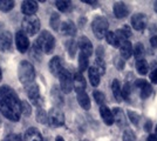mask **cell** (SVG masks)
Here are the masks:
<instances>
[{
	"label": "cell",
	"mask_w": 157,
	"mask_h": 141,
	"mask_svg": "<svg viewBox=\"0 0 157 141\" xmlns=\"http://www.w3.org/2000/svg\"><path fill=\"white\" fill-rule=\"evenodd\" d=\"M0 112L6 119L11 121H19L21 115L19 98L8 86L0 87Z\"/></svg>",
	"instance_id": "1"
},
{
	"label": "cell",
	"mask_w": 157,
	"mask_h": 141,
	"mask_svg": "<svg viewBox=\"0 0 157 141\" xmlns=\"http://www.w3.org/2000/svg\"><path fill=\"white\" fill-rule=\"evenodd\" d=\"M18 76H19L20 82L24 84L25 86L31 84V82H34L35 71H34L32 64L28 61H21L19 68H18Z\"/></svg>",
	"instance_id": "2"
},
{
	"label": "cell",
	"mask_w": 157,
	"mask_h": 141,
	"mask_svg": "<svg viewBox=\"0 0 157 141\" xmlns=\"http://www.w3.org/2000/svg\"><path fill=\"white\" fill-rule=\"evenodd\" d=\"M35 45L41 49V52L49 54L52 53L54 47H55V39H54V37L49 32L44 31L38 37V39L35 41Z\"/></svg>",
	"instance_id": "3"
},
{
	"label": "cell",
	"mask_w": 157,
	"mask_h": 141,
	"mask_svg": "<svg viewBox=\"0 0 157 141\" xmlns=\"http://www.w3.org/2000/svg\"><path fill=\"white\" fill-rule=\"evenodd\" d=\"M21 27H22V32L26 34V35H35L40 31V20L39 18H36L35 15H31V17H25L24 20H22V24H21Z\"/></svg>",
	"instance_id": "4"
},
{
	"label": "cell",
	"mask_w": 157,
	"mask_h": 141,
	"mask_svg": "<svg viewBox=\"0 0 157 141\" xmlns=\"http://www.w3.org/2000/svg\"><path fill=\"white\" fill-rule=\"evenodd\" d=\"M109 22L105 17H96L92 22V28L94 35L98 39H102L105 37V33L108 32Z\"/></svg>",
	"instance_id": "5"
},
{
	"label": "cell",
	"mask_w": 157,
	"mask_h": 141,
	"mask_svg": "<svg viewBox=\"0 0 157 141\" xmlns=\"http://www.w3.org/2000/svg\"><path fill=\"white\" fill-rule=\"evenodd\" d=\"M60 79V87H61V92L62 93H71L73 89V74L63 68L62 72L59 75Z\"/></svg>",
	"instance_id": "6"
},
{
	"label": "cell",
	"mask_w": 157,
	"mask_h": 141,
	"mask_svg": "<svg viewBox=\"0 0 157 141\" xmlns=\"http://www.w3.org/2000/svg\"><path fill=\"white\" fill-rule=\"evenodd\" d=\"M26 94L28 96V99L31 100L33 105L40 107L41 104H42V99H41V95H40V91H39V86L35 84V82H31L26 85Z\"/></svg>",
	"instance_id": "7"
},
{
	"label": "cell",
	"mask_w": 157,
	"mask_h": 141,
	"mask_svg": "<svg viewBox=\"0 0 157 141\" xmlns=\"http://www.w3.org/2000/svg\"><path fill=\"white\" fill-rule=\"evenodd\" d=\"M47 116H48V123L53 127H61L65 123V115L58 107L52 108Z\"/></svg>",
	"instance_id": "8"
},
{
	"label": "cell",
	"mask_w": 157,
	"mask_h": 141,
	"mask_svg": "<svg viewBox=\"0 0 157 141\" xmlns=\"http://www.w3.org/2000/svg\"><path fill=\"white\" fill-rule=\"evenodd\" d=\"M15 44H17V48L20 53H26L29 48L28 37L22 31H18L15 34Z\"/></svg>",
	"instance_id": "9"
},
{
	"label": "cell",
	"mask_w": 157,
	"mask_h": 141,
	"mask_svg": "<svg viewBox=\"0 0 157 141\" xmlns=\"http://www.w3.org/2000/svg\"><path fill=\"white\" fill-rule=\"evenodd\" d=\"M78 46L81 51V53L85 54L86 57H90L93 54V45L90 40L87 37H80L78 41Z\"/></svg>",
	"instance_id": "10"
},
{
	"label": "cell",
	"mask_w": 157,
	"mask_h": 141,
	"mask_svg": "<svg viewBox=\"0 0 157 141\" xmlns=\"http://www.w3.org/2000/svg\"><path fill=\"white\" fill-rule=\"evenodd\" d=\"M147 22H148V19H147L145 14L143 13L134 14L132 18H131V25H132V27L136 31H142V29H144L145 26H147Z\"/></svg>",
	"instance_id": "11"
},
{
	"label": "cell",
	"mask_w": 157,
	"mask_h": 141,
	"mask_svg": "<svg viewBox=\"0 0 157 141\" xmlns=\"http://www.w3.org/2000/svg\"><path fill=\"white\" fill-rule=\"evenodd\" d=\"M113 11H114V15L118 18V19H122L125 18L128 14H129V7L127 4L122 2V1H117L114 4L113 6Z\"/></svg>",
	"instance_id": "12"
},
{
	"label": "cell",
	"mask_w": 157,
	"mask_h": 141,
	"mask_svg": "<svg viewBox=\"0 0 157 141\" xmlns=\"http://www.w3.org/2000/svg\"><path fill=\"white\" fill-rule=\"evenodd\" d=\"M11 48H12V34L5 31L0 34V51L8 52Z\"/></svg>",
	"instance_id": "13"
},
{
	"label": "cell",
	"mask_w": 157,
	"mask_h": 141,
	"mask_svg": "<svg viewBox=\"0 0 157 141\" xmlns=\"http://www.w3.org/2000/svg\"><path fill=\"white\" fill-rule=\"evenodd\" d=\"M63 68H65L63 62H62V59L60 57H54V58H52V60L49 61V71L53 75L59 76Z\"/></svg>",
	"instance_id": "14"
},
{
	"label": "cell",
	"mask_w": 157,
	"mask_h": 141,
	"mask_svg": "<svg viewBox=\"0 0 157 141\" xmlns=\"http://www.w3.org/2000/svg\"><path fill=\"white\" fill-rule=\"evenodd\" d=\"M21 12L26 14V17H31L38 12V2L32 0H26L21 5Z\"/></svg>",
	"instance_id": "15"
},
{
	"label": "cell",
	"mask_w": 157,
	"mask_h": 141,
	"mask_svg": "<svg viewBox=\"0 0 157 141\" xmlns=\"http://www.w3.org/2000/svg\"><path fill=\"white\" fill-rule=\"evenodd\" d=\"M73 88L76 91V93L78 92H85L86 89V80L83 78L82 73L76 72L73 75Z\"/></svg>",
	"instance_id": "16"
},
{
	"label": "cell",
	"mask_w": 157,
	"mask_h": 141,
	"mask_svg": "<svg viewBox=\"0 0 157 141\" xmlns=\"http://www.w3.org/2000/svg\"><path fill=\"white\" fill-rule=\"evenodd\" d=\"M60 31L63 35H71L74 37L76 33V26L72 20H67L60 25Z\"/></svg>",
	"instance_id": "17"
},
{
	"label": "cell",
	"mask_w": 157,
	"mask_h": 141,
	"mask_svg": "<svg viewBox=\"0 0 157 141\" xmlns=\"http://www.w3.org/2000/svg\"><path fill=\"white\" fill-rule=\"evenodd\" d=\"M24 141H44L42 135L36 128H28L25 135H24Z\"/></svg>",
	"instance_id": "18"
},
{
	"label": "cell",
	"mask_w": 157,
	"mask_h": 141,
	"mask_svg": "<svg viewBox=\"0 0 157 141\" xmlns=\"http://www.w3.org/2000/svg\"><path fill=\"white\" fill-rule=\"evenodd\" d=\"M111 113H113V116H114V122L116 121V123H117L118 126H121V127H124V126H127L125 114L123 113V111H122L121 108L115 107L113 111H111Z\"/></svg>",
	"instance_id": "19"
},
{
	"label": "cell",
	"mask_w": 157,
	"mask_h": 141,
	"mask_svg": "<svg viewBox=\"0 0 157 141\" xmlns=\"http://www.w3.org/2000/svg\"><path fill=\"white\" fill-rule=\"evenodd\" d=\"M120 52H121V58L123 60L129 59L131 55H132V46H131V42L129 40H125L123 44H121L120 46Z\"/></svg>",
	"instance_id": "20"
},
{
	"label": "cell",
	"mask_w": 157,
	"mask_h": 141,
	"mask_svg": "<svg viewBox=\"0 0 157 141\" xmlns=\"http://www.w3.org/2000/svg\"><path fill=\"white\" fill-rule=\"evenodd\" d=\"M100 114H101V118L105 121V123L109 125V126H111L114 123V116H113V113H111V111L109 109V107H107L105 105L101 106V108H100Z\"/></svg>",
	"instance_id": "21"
},
{
	"label": "cell",
	"mask_w": 157,
	"mask_h": 141,
	"mask_svg": "<svg viewBox=\"0 0 157 141\" xmlns=\"http://www.w3.org/2000/svg\"><path fill=\"white\" fill-rule=\"evenodd\" d=\"M88 75H89V81H90L92 86L98 87V85H100V76H101V74L98 71V68L95 67V66L89 67V69H88Z\"/></svg>",
	"instance_id": "22"
},
{
	"label": "cell",
	"mask_w": 157,
	"mask_h": 141,
	"mask_svg": "<svg viewBox=\"0 0 157 141\" xmlns=\"http://www.w3.org/2000/svg\"><path fill=\"white\" fill-rule=\"evenodd\" d=\"M76 99H78V105L83 108V109L88 111L90 108V99H89L88 94L86 93V92H78L76 94Z\"/></svg>",
	"instance_id": "23"
},
{
	"label": "cell",
	"mask_w": 157,
	"mask_h": 141,
	"mask_svg": "<svg viewBox=\"0 0 157 141\" xmlns=\"http://www.w3.org/2000/svg\"><path fill=\"white\" fill-rule=\"evenodd\" d=\"M52 98H53V101L56 104V106H59V105H62L63 104V96H62V92H61V89L59 87H56V86H54L52 89Z\"/></svg>",
	"instance_id": "24"
},
{
	"label": "cell",
	"mask_w": 157,
	"mask_h": 141,
	"mask_svg": "<svg viewBox=\"0 0 157 141\" xmlns=\"http://www.w3.org/2000/svg\"><path fill=\"white\" fill-rule=\"evenodd\" d=\"M132 54L135 55L136 60H142V59H144L145 49H144V46L142 45V42H137L135 45V47L132 48Z\"/></svg>",
	"instance_id": "25"
},
{
	"label": "cell",
	"mask_w": 157,
	"mask_h": 141,
	"mask_svg": "<svg viewBox=\"0 0 157 141\" xmlns=\"http://www.w3.org/2000/svg\"><path fill=\"white\" fill-rule=\"evenodd\" d=\"M111 91H113V95H114V98L116 99L117 101H121L122 100V95H121V84H120V81L117 79H115V80L113 81V84H111Z\"/></svg>",
	"instance_id": "26"
},
{
	"label": "cell",
	"mask_w": 157,
	"mask_h": 141,
	"mask_svg": "<svg viewBox=\"0 0 157 141\" xmlns=\"http://www.w3.org/2000/svg\"><path fill=\"white\" fill-rule=\"evenodd\" d=\"M89 61H88V57H86L85 54L80 53L78 54V72L82 73L88 68Z\"/></svg>",
	"instance_id": "27"
},
{
	"label": "cell",
	"mask_w": 157,
	"mask_h": 141,
	"mask_svg": "<svg viewBox=\"0 0 157 141\" xmlns=\"http://www.w3.org/2000/svg\"><path fill=\"white\" fill-rule=\"evenodd\" d=\"M55 5L58 7V10L61 12H69L72 10V2L71 1H67V0H59L55 2Z\"/></svg>",
	"instance_id": "28"
},
{
	"label": "cell",
	"mask_w": 157,
	"mask_h": 141,
	"mask_svg": "<svg viewBox=\"0 0 157 141\" xmlns=\"http://www.w3.org/2000/svg\"><path fill=\"white\" fill-rule=\"evenodd\" d=\"M35 119L38 122L40 123H47L48 122V116H47V113L45 112V109H42L41 107L36 108V114H35Z\"/></svg>",
	"instance_id": "29"
},
{
	"label": "cell",
	"mask_w": 157,
	"mask_h": 141,
	"mask_svg": "<svg viewBox=\"0 0 157 141\" xmlns=\"http://www.w3.org/2000/svg\"><path fill=\"white\" fill-rule=\"evenodd\" d=\"M136 69H137V72L140 74H144L148 73V69H149V66H148V62L142 59V60H137L136 61Z\"/></svg>",
	"instance_id": "30"
},
{
	"label": "cell",
	"mask_w": 157,
	"mask_h": 141,
	"mask_svg": "<svg viewBox=\"0 0 157 141\" xmlns=\"http://www.w3.org/2000/svg\"><path fill=\"white\" fill-rule=\"evenodd\" d=\"M66 48H67V51H68V54L71 55V58H73V57L75 55L76 48H78V42L75 40H73V39L66 41Z\"/></svg>",
	"instance_id": "31"
},
{
	"label": "cell",
	"mask_w": 157,
	"mask_h": 141,
	"mask_svg": "<svg viewBox=\"0 0 157 141\" xmlns=\"http://www.w3.org/2000/svg\"><path fill=\"white\" fill-rule=\"evenodd\" d=\"M49 24H51V26L54 31H59L60 29V25H61V22H60V15L58 13H53L51 15V20H49Z\"/></svg>",
	"instance_id": "32"
},
{
	"label": "cell",
	"mask_w": 157,
	"mask_h": 141,
	"mask_svg": "<svg viewBox=\"0 0 157 141\" xmlns=\"http://www.w3.org/2000/svg\"><path fill=\"white\" fill-rule=\"evenodd\" d=\"M14 7V1L12 0H0V11L10 12Z\"/></svg>",
	"instance_id": "33"
},
{
	"label": "cell",
	"mask_w": 157,
	"mask_h": 141,
	"mask_svg": "<svg viewBox=\"0 0 157 141\" xmlns=\"http://www.w3.org/2000/svg\"><path fill=\"white\" fill-rule=\"evenodd\" d=\"M105 40H107V42L109 44V45H111V46L114 47H120V45H118L117 40H116V37H115V33L114 32H111V31H108L107 33H105Z\"/></svg>",
	"instance_id": "34"
},
{
	"label": "cell",
	"mask_w": 157,
	"mask_h": 141,
	"mask_svg": "<svg viewBox=\"0 0 157 141\" xmlns=\"http://www.w3.org/2000/svg\"><path fill=\"white\" fill-rule=\"evenodd\" d=\"M140 91H141V98H142V99H148L151 95V92H152L151 86L148 82H145L143 86L140 88Z\"/></svg>",
	"instance_id": "35"
},
{
	"label": "cell",
	"mask_w": 157,
	"mask_h": 141,
	"mask_svg": "<svg viewBox=\"0 0 157 141\" xmlns=\"http://www.w3.org/2000/svg\"><path fill=\"white\" fill-rule=\"evenodd\" d=\"M130 94H131L130 84H129V82H125L124 85H123V87L121 88V95H122V98H123V99H125V100H129Z\"/></svg>",
	"instance_id": "36"
},
{
	"label": "cell",
	"mask_w": 157,
	"mask_h": 141,
	"mask_svg": "<svg viewBox=\"0 0 157 141\" xmlns=\"http://www.w3.org/2000/svg\"><path fill=\"white\" fill-rule=\"evenodd\" d=\"M20 108H21V114L29 115L32 113V107L28 104V101H20Z\"/></svg>",
	"instance_id": "37"
},
{
	"label": "cell",
	"mask_w": 157,
	"mask_h": 141,
	"mask_svg": "<svg viewBox=\"0 0 157 141\" xmlns=\"http://www.w3.org/2000/svg\"><path fill=\"white\" fill-rule=\"evenodd\" d=\"M93 95H94V99H95V101H96V104L101 105V106H103V104H105V94L101 93V92H98V91H95V92L93 93Z\"/></svg>",
	"instance_id": "38"
},
{
	"label": "cell",
	"mask_w": 157,
	"mask_h": 141,
	"mask_svg": "<svg viewBox=\"0 0 157 141\" xmlns=\"http://www.w3.org/2000/svg\"><path fill=\"white\" fill-rule=\"evenodd\" d=\"M95 67L98 68V71L100 72V74H103L105 73V64L102 58H96L95 60Z\"/></svg>",
	"instance_id": "39"
},
{
	"label": "cell",
	"mask_w": 157,
	"mask_h": 141,
	"mask_svg": "<svg viewBox=\"0 0 157 141\" xmlns=\"http://www.w3.org/2000/svg\"><path fill=\"white\" fill-rule=\"evenodd\" d=\"M136 136L134 134V132L131 129H125L123 133V141H135Z\"/></svg>",
	"instance_id": "40"
},
{
	"label": "cell",
	"mask_w": 157,
	"mask_h": 141,
	"mask_svg": "<svg viewBox=\"0 0 157 141\" xmlns=\"http://www.w3.org/2000/svg\"><path fill=\"white\" fill-rule=\"evenodd\" d=\"M114 33H115L116 40H117L120 46H121V44H123L125 40H128V39H127V37L124 35V33L122 32V29H117V31H116V32H114Z\"/></svg>",
	"instance_id": "41"
},
{
	"label": "cell",
	"mask_w": 157,
	"mask_h": 141,
	"mask_svg": "<svg viewBox=\"0 0 157 141\" xmlns=\"http://www.w3.org/2000/svg\"><path fill=\"white\" fill-rule=\"evenodd\" d=\"M128 116H129V119L134 125H137L138 121H140V115L137 113H135L132 111H128Z\"/></svg>",
	"instance_id": "42"
},
{
	"label": "cell",
	"mask_w": 157,
	"mask_h": 141,
	"mask_svg": "<svg viewBox=\"0 0 157 141\" xmlns=\"http://www.w3.org/2000/svg\"><path fill=\"white\" fill-rule=\"evenodd\" d=\"M4 141H24L19 134H10L5 138Z\"/></svg>",
	"instance_id": "43"
},
{
	"label": "cell",
	"mask_w": 157,
	"mask_h": 141,
	"mask_svg": "<svg viewBox=\"0 0 157 141\" xmlns=\"http://www.w3.org/2000/svg\"><path fill=\"white\" fill-rule=\"evenodd\" d=\"M121 29H122V32H123L124 35L127 37V39L131 35V31H130V28H129V26H123V28H121Z\"/></svg>",
	"instance_id": "44"
},
{
	"label": "cell",
	"mask_w": 157,
	"mask_h": 141,
	"mask_svg": "<svg viewBox=\"0 0 157 141\" xmlns=\"http://www.w3.org/2000/svg\"><path fill=\"white\" fill-rule=\"evenodd\" d=\"M150 80L152 81V82L157 84V69H155V71L150 74Z\"/></svg>",
	"instance_id": "45"
},
{
	"label": "cell",
	"mask_w": 157,
	"mask_h": 141,
	"mask_svg": "<svg viewBox=\"0 0 157 141\" xmlns=\"http://www.w3.org/2000/svg\"><path fill=\"white\" fill-rule=\"evenodd\" d=\"M150 44L152 47H157V37H151L150 38Z\"/></svg>",
	"instance_id": "46"
},
{
	"label": "cell",
	"mask_w": 157,
	"mask_h": 141,
	"mask_svg": "<svg viewBox=\"0 0 157 141\" xmlns=\"http://www.w3.org/2000/svg\"><path fill=\"white\" fill-rule=\"evenodd\" d=\"M147 141H157V135L155 134H151L148 136V140Z\"/></svg>",
	"instance_id": "47"
},
{
	"label": "cell",
	"mask_w": 157,
	"mask_h": 141,
	"mask_svg": "<svg viewBox=\"0 0 157 141\" xmlns=\"http://www.w3.org/2000/svg\"><path fill=\"white\" fill-rule=\"evenodd\" d=\"M83 2H86V4H92L93 6H96V5H98V1H90V0H85Z\"/></svg>",
	"instance_id": "48"
},
{
	"label": "cell",
	"mask_w": 157,
	"mask_h": 141,
	"mask_svg": "<svg viewBox=\"0 0 157 141\" xmlns=\"http://www.w3.org/2000/svg\"><path fill=\"white\" fill-rule=\"evenodd\" d=\"M150 129H151V122L150 121H148L147 125H145V131H150Z\"/></svg>",
	"instance_id": "49"
},
{
	"label": "cell",
	"mask_w": 157,
	"mask_h": 141,
	"mask_svg": "<svg viewBox=\"0 0 157 141\" xmlns=\"http://www.w3.org/2000/svg\"><path fill=\"white\" fill-rule=\"evenodd\" d=\"M55 141H65L63 140V138H62V136H56V139H55Z\"/></svg>",
	"instance_id": "50"
},
{
	"label": "cell",
	"mask_w": 157,
	"mask_h": 141,
	"mask_svg": "<svg viewBox=\"0 0 157 141\" xmlns=\"http://www.w3.org/2000/svg\"><path fill=\"white\" fill-rule=\"evenodd\" d=\"M154 10H155V12L157 13V1H155V2H154Z\"/></svg>",
	"instance_id": "51"
},
{
	"label": "cell",
	"mask_w": 157,
	"mask_h": 141,
	"mask_svg": "<svg viewBox=\"0 0 157 141\" xmlns=\"http://www.w3.org/2000/svg\"><path fill=\"white\" fill-rule=\"evenodd\" d=\"M2 79V73H1V68H0V81Z\"/></svg>",
	"instance_id": "52"
},
{
	"label": "cell",
	"mask_w": 157,
	"mask_h": 141,
	"mask_svg": "<svg viewBox=\"0 0 157 141\" xmlns=\"http://www.w3.org/2000/svg\"><path fill=\"white\" fill-rule=\"evenodd\" d=\"M155 135H157V126H156V131H155Z\"/></svg>",
	"instance_id": "53"
}]
</instances>
